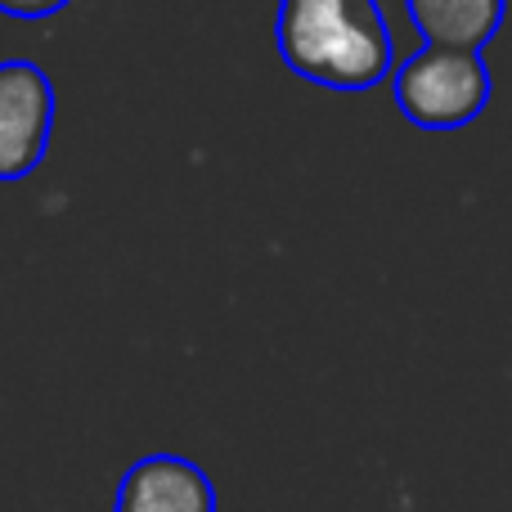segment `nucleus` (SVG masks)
I'll list each match as a JSON object with an SVG mask.
<instances>
[{
    "label": "nucleus",
    "mask_w": 512,
    "mask_h": 512,
    "mask_svg": "<svg viewBox=\"0 0 512 512\" xmlns=\"http://www.w3.org/2000/svg\"><path fill=\"white\" fill-rule=\"evenodd\" d=\"M288 72L324 90H373L396 72V41L378 0H279Z\"/></svg>",
    "instance_id": "1"
},
{
    "label": "nucleus",
    "mask_w": 512,
    "mask_h": 512,
    "mask_svg": "<svg viewBox=\"0 0 512 512\" xmlns=\"http://www.w3.org/2000/svg\"><path fill=\"white\" fill-rule=\"evenodd\" d=\"M396 108L418 131H459L490 104V68L472 50L423 45L391 72Z\"/></svg>",
    "instance_id": "2"
},
{
    "label": "nucleus",
    "mask_w": 512,
    "mask_h": 512,
    "mask_svg": "<svg viewBox=\"0 0 512 512\" xmlns=\"http://www.w3.org/2000/svg\"><path fill=\"white\" fill-rule=\"evenodd\" d=\"M54 131V86L36 63H0V180H23L41 167Z\"/></svg>",
    "instance_id": "3"
},
{
    "label": "nucleus",
    "mask_w": 512,
    "mask_h": 512,
    "mask_svg": "<svg viewBox=\"0 0 512 512\" xmlns=\"http://www.w3.org/2000/svg\"><path fill=\"white\" fill-rule=\"evenodd\" d=\"M113 512H216V486L194 459L149 454L126 468Z\"/></svg>",
    "instance_id": "4"
},
{
    "label": "nucleus",
    "mask_w": 512,
    "mask_h": 512,
    "mask_svg": "<svg viewBox=\"0 0 512 512\" xmlns=\"http://www.w3.org/2000/svg\"><path fill=\"white\" fill-rule=\"evenodd\" d=\"M508 0H405L409 23L423 32L427 45L481 54L504 27Z\"/></svg>",
    "instance_id": "5"
},
{
    "label": "nucleus",
    "mask_w": 512,
    "mask_h": 512,
    "mask_svg": "<svg viewBox=\"0 0 512 512\" xmlns=\"http://www.w3.org/2000/svg\"><path fill=\"white\" fill-rule=\"evenodd\" d=\"M63 5H68V0H0V14H9V18H50V14H59Z\"/></svg>",
    "instance_id": "6"
}]
</instances>
